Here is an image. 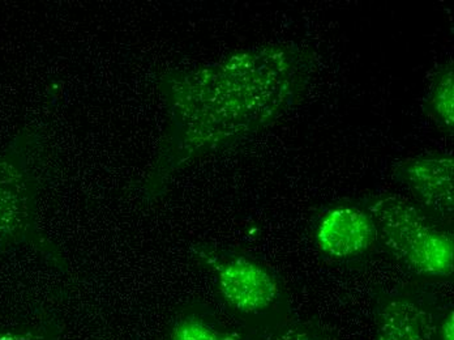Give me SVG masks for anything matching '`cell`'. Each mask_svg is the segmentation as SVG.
Instances as JSON below:
<instances>
[{
	"label": "cell",
	"mask_w": 454,
	"mask_h": 340,
	"mask_svg": "<svg viewBox=\"0 0 454 340\" xmlns=\"http://www.w3.org/2000/svg\"><path fill=\"white\" fill-rule=\"evenodd\" d=\"M317 65L309 46L273 43L160 74L157 87L168 126L144 181L145 195H162L196 160L273 126L301 102Z\"/></svg>",
	"instance_id": "obj_1"
},
{
	"label": "cell",
	"mask_w": 454,
	"mask_h": 340,
	"mask_svg": "<svg viewBox=\"0 0 454 340\" xmlns=\"http://www.w3.org/2000/svg\"><path fill=\"white\" fill-rule=\"evenodd\" d=\"M364 209L378 229V240L401 266L422 278L453 275L452 233L434 225L417 207L395 195L370 196Z\"/></svg>",
	"instance_id": "obj_2"
},
{
	"label": "cell",
	"mask_w": 454,
	"mask_h": 340,
	"mask_svg": "<svg viewBox=\"0 0 454 340\" xmlns=\"http://www.w3.org/2000/svg\"><path fill=\"white\" fill-rule=\"evenodd\" d=\"M192 254L215 276L223 301L239 313H264L281 298L278 278L262 262L245 254L207 246H195Z\"/></svg>",
	"instance_id": "obj_3"
},
{
	"label": "cell",
	"mask_w": 454,
	"mask_h": 340,
	"mask_svg": "<svg viewBox=\"0 0 454 340\" xmlns=\"http://www.w3.org/2000/svg\"><path fill=\"white\" fill-rule=\"evenodd\" d=\"M395 178L432 214L442 220H453L454 157L448 152H430L401 160L395 164Z\"/></svg>",
	"instance_id": "obj_4"
},
{
	"label": "cell",
	"mask_w": 454,
	"mask_h": 340,
	"mask_svg": "<svg viewBox=\"0 0 454 340\" xmlns=\"http://www.w3.org/2000/svg\"><path fill=\"white\" fill-rule=\"evenodd\" d=\"M378 241V229L364 207L336 204L326 210L315 228L321 254L336 261L364 256Z\"/></svg>",
	"instance_id": "obj_5"
},
{
	"label": "cell",
	"mask_w": 454,
	"mask_h": 340,
	"mask_svg": "<svg viewBox=\"0 0 454 340\" xmlns=\"http://www.w3.org/2000/svg\"><path fill=\"white\" fill-rule=\"evenodd\" d=\"M35 204V182L16 154L0 157V248L23 236Z\"/></svg>",
	"instance_id": "obj_6"
},
{
	"label": "cell",
	"mask_w": 454,
	"mask_h": 340,
	"mask_svg": "<svg viewBox=\"0 0 454 340\" xmlns=\"http://www.w3.org/2000/svg\"><path fill=\"white\" fill-rule=\"evenodd\" d=\"M376 340H434L430 312L406 295H395L379 309Z\"/></svg>",
	"instance_id": "obj_7"
},
{
	"label": "cell",
	"mask_w": 454,
	"mask_h": 340,
	"mask_svg": "<svg viewBox=\"0 0 454 340\" xmlns=\"http://www.w3.org/2000/svg\"><path fill=\"white\" fill-rule=\"evenodd\" d=\"M423 112L440 131H454V66L444 63L432 76L430 87L423 99Z\"/></svg>",
	"instance_id": "obj_8"
},
{
	"label": "cell",
	"mask_w": 454,
	"mask_h": 340,
	"mask_svg": "<svg viewBox=\"0 0 454 340\" xmlns=\"http://www.w3.org/2000/svg\"><path fill=\"white\" fill-rule=\"evenodd\" d=\"M170 340H240V336L217 330L200 318L187 317L176 323L171 331Z\"/></svg>",
	"instance_id": "obj_9"
},
{
	"label": "cell",
	"mask_w": 454,
	"mask_h": 340,
	"mask_svg": "<svg viewBox=\"0 0 454 340\" xmlns=\"http://www.w3.org/2000/svg\"><path fill=\"white\" fill-rule=\"evenodd\" d=\"M259 340H325L317 331L309 330L301 326H286L265 334Z\"/></svg>",
	"instance_id": "obj_10"
},
{
	"label": "cell",
	"mask_w": 454,
	"mask_h": 340,
	"mask_svg": "<svg viewBox=\"0 0 454 340\" xmlns=\"http://www.w3.org/2000/svg\"><path fill=\"white\" fill-rule=\"evenodd\" d=\"M439 340H454V313L450 311L440 323Z\"/></svg>",
	"instance_id": "obj_11"
},
{
	"label": "cell",
	"mask_w": 454,
	"mask_h": 340,
	"mask_svg": "<svg viewBox=\"0 0 454 340\" xmlns=\"http://www.w3.org/2000/svg\"><path fill=\"white\" fill-rule=\"evenodd\" d=\"M40 336L33 333H0V340H35Z\"/></svg>",
	"instance_id": "obj_12"
}]
</instances>
